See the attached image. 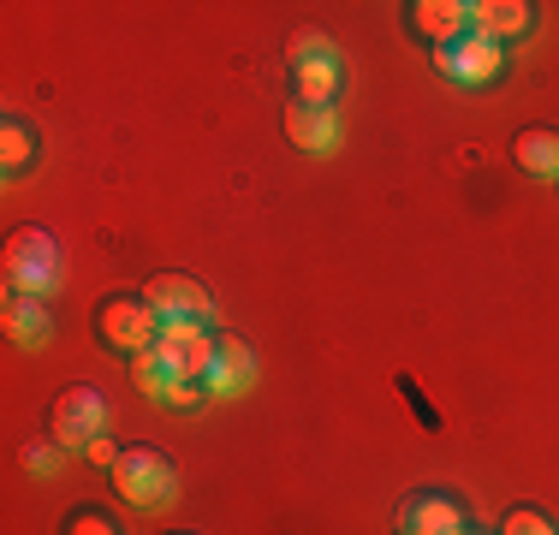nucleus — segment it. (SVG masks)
Here are the masks:
<instances>
[{
	"label": "nucleus",
	"mask_w": 559,
	"mask_h": 535,
	"mask_svg": "<svg viewBox=\"0 0 559 535\" xmlns=\"http://www.w3.org/2000/svg\"><path fill=\"white\" fill-rule=\"evenodd\" d=\"M60 286V245L43 226H19L7 233V292H24V298H43Z\"/></svg>",
	"instance_id": "nucleus-1"
},
{
	"label": "nucleus",
	"mask_w": 559,
	"mask_h": 535,
	"mask_svg": "<svg viewBox=\"0 0 559 535\" xmlns=\"http://www.w3.org/2000/svg\"><path fill=\"white\" fill-rule=\"evenodd\" d=\"M155 333H162V316L150 310L143 292H108V298L96 304V340L108 345V352L138 357L155 345Z\"/></svg>",
	"instance_id": "nucleus-2"
},
{
	"label": "nucleus",
	"mask_w": 559,
	"mask_h": 535,
	"mask_svg": "<svg viewBox=\"0 0 559 535\" xmlns=\"http://www.w3.org/2000/svg\"><path fill=\"white\" fill-rule=\"evenodd\" d=\"M114 494L126 506H138V512H155V506H167L173 494H179V471H173V459L155 447H126L114 464Z\"/></svg>",
	"instance_id": "nucleus-3"
},
{
	"label": "nucleus",
	"mask_w": 559,
	"mask_h": 535,
	"mask_svg": "<svg viewBox=\"0 0 559 535\" xmlns=\"http://www.w3.org/2000/svg\"><path fill=\"white\" fill-rule=\"evenodd\" d=\"M150 352L162 357V369L173 374V381H203L209 387L221 333H209V321H162V333H155Z\"/></svg>",
	"instance_id": "nucleus-4"
},
{
	"label": "nucleus",
	"mask_w": 559,
	"mask_h": 535,
	"mask_svg": "<svg viewBox=\"0 0 559 535\" xmlns=\"http://www.w3.org/2000/svg\"><path fill=\"white\" fill-rule=\"evenodd\" d=\"M96 435H108V411H102V393L90 381L78 387H60L55 411H48V440L66 452H84Z\"/></svg>",
	"instance_id": "nucleus-5"
},
{
	"label": "nucleus",
	"mask_w": 559,
	"mask_h": 535,
	"mask_svg": "<svg viewBox=\"0 0 559 535\" xmlns=\"http://www.w3.org/2000/svg\"><path fill=\"white\" fill-rule=\"evenodd\" d=\"M435 66H441V78H452V84L483 90V84H495V78L506 72V48L471 31V36H459V43L435 48Z\"/></svg>",
	"instance_id": "nucleus-6"
},
{
	"label": "nucleus",
	"mask_w": 559,
	"mask_h": 535,
	"mask_svg": "<svg viewBox=\"0 0 559 535\" xmlns=\"http://www.w3.org/2000/svg\"><path fill=\"white\" fill-rule=\"evenodd\" d=\"M138 292L150 298V310L162 321H215V298H209V286L191 274H173L167 268V274H150Z\"/></svg>",
	"instance_id": "nucleus-7"
},
{
	"label": "nucleus",
	"mask_w": 559,
	"mask_h": 535,
	"mask_svg": "<svg viewBox=\"0 0 559 535\" xmlns=\"http://www.w3.org/2000/svg\"><path fill=\"white\" fill-rule=\"evenodd\" d=\"M471 518L452 494H435V488H417L405 506H399V535H459Z\"/></svg>",
	"instance_id": "nucleus-8"
},
{
	"label": "nucleus",
	"mask_w": 559,
	"mask_h": 535,
	"mask_svg": "<svg viewBox=\"0 0 559 535\" xmlns=\"http://www.w3.org/2000/svg\"><path fill=\"white\" fill-rule=\"evenodd\" d=\"M286 138H292V150H304V155H334L340 114L334 107H316V102H292L286 107Z\"/></svg>",
	"instance_id": "nucleus-9"
},
{
	"label": "nucleus",
	"mask_w": 559,
	"mask_h": 535,
	"mask_svg": "<svg viewBox=\"0 0 559 535\" xmlns=\"http://www.w3.org/2000/svg\"><path fill=\"white\" fill-rule=\"evenodd\" d=\"M536 24V7L530 0H471V31L488 36V43H518V36Z\"/></svg>",
	"instance_id": "nucleus-10"
},
{
	"label": "nucleus",
	"mask_w": 559,
	"mask_h": 535,
	"mask_svg": "<svg viewBox=\"0 0 559 535\" xmlns=\"http://www.w3.org/2000/svg\"><path fill=\"white\" fill-rule=\"evenodd\" d=\"M405 12H411V31L429 36L435 48L471 36V0H411Z\"/></svg>",
	"instance_id": "nucleus-11"
},
{
	"label": "nucleus",
	"mask_w": 559,
	"mask_h": 535,
	"mask_svg": "<svg viewBox=\"0 0 559 535\" xmlns=\"http://www.w3.org/2000/svg\"><path fill=\"white\" fill-rule=\"evenodd\" d=\"M0 321H7V340L24 345V352H36V345L55 340V316H48V304L43 298H24V292H7Z\"/></svg>",
	"instance_id": "nucleus-12"
},
{
	"label": "nucleus",
	"mask_w": 559,
	"mask_h": 535,
	"mask_svg": "<svg viewBox=\"0 0 559 535\" xmlns=\"http://www.w3.org/2000/svg\"><path fill=\"white\" fill-rule=\"evenodd\" d=\"M257 381V357H250V345L238 340V333H221V352H215V369H209V393H245V387Z\"/></svg>",
	"instance_id": "nucleus-13"
},
{
	"label": "nucleus",
	"mask_w": 559,
	"mask_h": 535,
	"mask_svg": "<svg viewBox=\"0 0 559 535\" xmlns=\"http://www.w3.org/2000/svg\"><path fill=\"white\" fill-rule=\"evenodd\" d=\"M512 160L530 179H559V131L554 126H524L512 138Z\"/></svg>",
	"instance_id": "nucleus-14"
},
{
	"label": "nucleus",
	"mask_w": 559,
	"mask_h": 535,
	"mask_svg": "<svg viewBox=\"0 0 559 535\" xmlns=\"http://www.w3.org/2000/svg\"><path fill=\"white\" fill-rule=\"evenodd\" d=\"M340 84H345L340 54H334V60H310V66H298V72H292V102L334 107V102H340Z\"/></svg>",
	"instance_id": "nucleus-15"
},
{
	"label": "nucleus",
	"mask_w": 559,
	"mask_h": 535,
	"mask_svg": "<svg viewBox=\"0 0 559 535\" xmlns=\"http://www.w3.org/2000/svg\"><path fill=\"white\" fill-rule=\"evenodd\" d=\"M31 160H36V131L24 126L19 114H7V119H0V167H7V173H24Z\"/></svg>",
	"instance_id": "nucleus-16"
},
{
	"label": "nucleus",
	"mask_w": 559,
	"mask_h": 535,
	"mask_svg": "<svg viewBox=\"0 0 559 535\" xmlns=\"http://www.w3.org/2000/svg\"><path fill=\"white\" fill-rule=\"evenodd\" d=\"M334 36H322V31H292V43H286V66L298 72V66H310V60H334Z\"/></svg>",
	"instance_id": "nucleus-17"
},
{
	"label": "nucleus",
	"mask_w": 559,
	"mask_h": 535,
	"mask_svg": "<svg viewBox=\"0 0 559 535\" xmlns=\"http://www.w3.org/2000/svg\"><path fill=\"white\" fill-rule=\"evenodd\" d=\"M131 381H138L143 393L155 399V405H162V399L173 393V374L162 369V357H155V352H138V357H131Z\"/></svg>",
	"instance_id": "nucleus-18"
},
{
	"label": "nucleus",
	"mask_w": 559,
	"mask_h": 535,
	"mask_svg": "<svg viewBox=\"0 0 559 535\" xmlns=\"http://www.w3.org/2000/svg\"><path fill=\"white\" fill-rule=\"evenodd\" d=\"M495 535H559V524L542 512V506H512V512L500 518Z\"/></svg>",
	"instance_id": "nucleus-19"
},
{
	"label": "nucleus",
	"mask_w": 559,
	"mask_h": 535,
	"mask_svg": "<svg viewBox=\"0 0 559 535\" xmlns=\"http://www.w3.org/2000/svg\"><path fill=\"white\" fill-rule=\"evenodd\" d=\"M60 535H119V524L102 512V506H78V512H66Z\"/></svg>",
	"instance_id": "nucleus-20"
},
{
	"label": "nucleus",
	"mask_w": 559,
	"mask_h": 535,
	"mask_svg": "<svg viewBox=\"0 0 559 535\" xmlns=\"http://www.w3.org/2000/svg\"><path fill=\"white\" fill-rule=\"evenodd\" d=\"M60 459H66V447H55V440H31L24 447V471H36V476H55Z\"/></svg>",
	"instance_id": "nucleus-21"
},
{
	"label": "nucleus",
	"mask_w": 559,
	"mask_h": 535,
	"mask_svg": "<svg viewBox=\"0 0 559 535\" xmlns=\"http://www.w3.org/2000/svg\"><path fill=\"white\" fill-rule=\"evenodd\" d=\"M399 393H405V405H411V411H417V417H423V423H429V428H441V411H435V405H429V399H423V387H417V381H411V374H399Z\"/></svg>",
	"instance_id": "nucleus-22"
},
{
	"label": "nucleus",
	"mask_w": 559,
	"mask_h": 535,
	"mask_svg": "<svg viewBox=\"0 0 559 535\" xmlns=\"http://www.w3.org/2000/svg\"><path fill=\"white\" fill-rule=\"evenodd\" d=\"M119 452H126V447H114L108 435H96V440L84 447V459H96V464H108V471H114V464H119Z\"/></svg>",
	"instance_id": "nucleus-23"
},
{
	"label": "nucleus",
	"mask_w": 559,
	"mask_h": 535,
	"mask_svg": "<svg viewBox=\"0 0 559 535\" xmlns=\"http://www.w3.org/2000/svg\"><path fill=\"white\" fill-rule=\"evenodd\" d=\"M459 535H495V530H476V524H464V530H459Z\"/></svg>",
	"instance_id": "nucleus-24"
},
{
	"label": "nucleus",
	"mask_w": 559,
	"mask_h": 535,
	"mask_svg": "<svg viewBox=\"0 0 559 535\" xmlns=\"http://www.w3.org/2000/svg\"><path fill=\"white\" fill-rule=\"evenodd\" d=\"M167 535H197V530H167Z\"/></svg>",
	"instance_id": "nucleus-25"
}]
</instances>
